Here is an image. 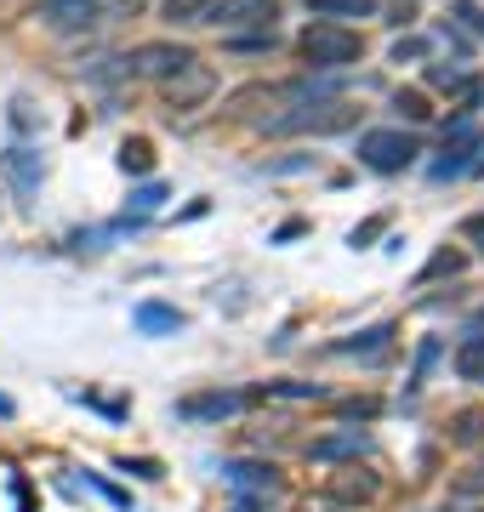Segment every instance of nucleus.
Segmentation results:
<instances>
[{
    "label": "nucleus",
    "mask_w": 484,
    "mask_h": 512,
    "mask_svg": "<svg viewBox=\"0 0 484 512\" xmlns=\"http://www.w3.org/2000/svg\"><path fill=\"white\" fill-rule=\"evenodd\" d=\"M302 57L314 69H348V63L365 57V40L354 29H342V23H308L302 29Z\"/></svg>",
    "instance_id": "nucleus-1"
},
{
    "label": "nucleus",
    "mask_w": 484,
    "mask_h": 512,
    "mask_svg": "<svg viewBox=\"0 0 484 512\" xmlns=\"http://www.w3.org/2000/svg\"><path fill=\"white\" fill-rule=\"evenodd\" d=\"M359 120L354 103H302V109L280 114V120H268V131H280V137H291V131H314V137H331V131H348Z\"/></svg>",
    "instance_id": "nucleus-2"
},
{
    "label": "nucleus",
    "mask_w": 484,
    "mask_h": 512,
    "mask_svg": "<svg viewBox=\"0 0 484 512\" xmlns=\"http://www.w3.org/2000/svg\"><path fill=\"white\" fill-rule=\"evenodd\" d=\"M416 154H422V143H416L410 131H365V137H359V160L371 165V171H382V177L416 165Z\"/></svg>",
    "instance_id": "nucleus-3"
},
{
    "label": "nucleus",
    "mask_w": 484,
    "mask_h": 512,
    "mask_svg": "<svg viewBox=\"0 0 484 512\" xmlns=\"http://www.w3.org/2000/svg\"><path fill=\"white\" fill-rule=\"evenodd\" d=\"M205 23H217V29H262L268 35L280 23V0H211Z\"/></svg>",
    "instance_id": "nucleus-4"
},
{
    "label": "nucleus",
    "mask_w": 484,
    "mask_h": 512,
    "mask_svg": "<svg viewBox=\"0 0 484 512\" xmlns=\"http://www.w3.org/2000/svg\"><path fill=\"white\" fill-rule=\"evenodd\" d=\"M103 12H109V0H40V6H35V18L46 23V29H57V35L92 29Z\"/></svg>",
    "instance_id": "nucleus-5"
},
{
    "label": "nucleus",
    "mask_w": 484,
    "mask_h": 512,
    "mask_svg": "<svg viewBox=\"0 0 484 512\" xmlns=\"http://www.w3.org/2000/svg\"><path fill=\"white\" fill-rule=\"evenodd\" d=\"M188 63H194V52L177 46V40H149V46H137V52H131V69L149 74V80H171V74L188 69Z\"/></svg>",
    "instance_id": "nucleus-6"
},
{
    "label": "nucleus",
    "mask_w": 484,
    "mask_h": 512,
    "mask_svg": "<svg viewBox=\"0 0 484 512\" xmlns=\"http://www.w3.org/2000/svg\"><path fill=\"white\" fill-rule=\"evenodd\" d=\"M211 86H217V80H211V69L194 57L188 69H177L166 80V103H171V109H194V103H205V97H211Z\"/></svg>",
    "instance_id": "nucleus-7"
},
{
    "label": "nucleus",
    "mask_w": 484,
    "mask_h": 512,
    "mask_svg": "<svg viewBox=\"0 0 484 512\" xmlns=\"http://www.w3.org/2000/svg\"><path fill=\"white\" fill-rule=\"evenodd\" d=\"M371 450V439L359 433V427H348V433H325V439L308 444V456L314 461H342V456H365Z\"/></svg>",
    "instance_id": "nucleus-8"
},
{
    "label": "nucleus",
    "mask_w": 484,
    "mask_h": 512,
    "mask_svg": "<svg viewBox=\"0 0 484 512\" xmlns=\"http://www.w3.org/2000/svg\"><path fill=\"white\" fill-rule=\"evenodd\" d=\"M473 148H479V131H473V120H462V126H456V143L445 148V160L433 165V177L445 183V177H456V171H467V154H473Z\"/></svg>",
    "instance_id": "nucleus-9"
},
{
    "label": "nucleus",
    "mask_w": 484,
    "mask_h": 512,
    "mask_svg": "<svg viewBox=\"0 0 484 512\" xmlns=\"http://www.w3.org/2000/svg\"><path fill=\"white\" fill-rule=\"evenodd\" d=\"M308 12L325 23H348V18H376V0H308Z\"/></svg>",
    "instance_id": "nucleus-10"
},
{
    "label": "nucleus",
    "mask_w": 484,
    "mask_h": 512,
    "mask_svg": "<svg viewBox=\"0 0 484 512\" xmlns=\"http://www.w3.org/2000/svg\"><path fill=\"white\" fill-rule=\"evenodd\" d=\"M137 330H149V336H166V330H183V313L166 308V302H137Z\"/></svg>",
    "instance_id": "nucleus-11"
},
{
    "label": "nucleus",
    "mask_w": 484,
    "mask_h": 512,
    "mask_svg": "<svg viewBox=\"0 0 484 512\" xmlns=\"http://www.w3.org/2000/svg\"><path fill=\"white\" fill-rule=\"evenodd\" d=\"M456 376L473 387H484V336H467L462 348H456Z\"/></svg>",
    "instance_id": "nucleus-12"
},
{
    "label": "nucleus",
    "mask_w": 484,
    "mask_h": 512,
    "mask_svg": "<svg viewBox=\"0 0 484 512\" xmlns=\"http://www.w3.org/2000/svg\"><path fill=\"white\" fill-rule=\"evenodd\" d=\"M223 473L234 478V484H251V490H274V484H280L274 467H262V461H228Z\"/></svg>",
    "instance_id": "nucleus-13"
},
{
    "label": "nucleus",
    "mask_w": 484,
    "mask_h": 512,
    "mask_svg": "<svg viewBox=\"0 0 484 512\" xmlns=\"http://www.w3.org/2000/svg\"><path fill=\"white\" fill-rule=\"evenodd\" d=\"M120 171H131V177L154 171V148H149V137H131V143L120 148Z\"/></svg>",
    "instance_id": "nucleus-14"
},
{
    "label": "nucleus",
    "mask_w": 484,
    "mask_h": 512,
    "mask_svg": "<svg viewBox=\"0 0 484 512\" xmlns=\"http://www.w3.org/2000/svg\"><path fill=\"white\" fill-rule=\"evenodd\" d=\"M240 399L234 393H211V399H183V416H234Z\"/></svg>",
    "instance_id": "nucleus-15"
},
{
    "label": "nucleus",
    "mask_w": 484,
    "mask_h": 512,
    "mask_svg": "<svg viewBox=\"0 0 484 512\" xmlns=\"http://www.w3.org/2000/svg\"><path fill=\"white\" fill-rule=\"evenodd\" d=\"M0 165H6V171H12V177H18L23 188H29V183H40V160L29 154V148H12V154H6Z\"/></svg>",
    "instance_id": "nucleus-16"
},
{
    "label": "nucleus",
    "mask_w": 484,
    "mask_h": 512,
    "mask_svg": "<svg viewBox=\"0 0 484 512\" xmlns=\"http://www.w3.org/2000/svg\"><path fill=\"white\" fill-rule=\"evenodd\" d=\"M205 6H211V0H160L166 23H205Z\"/></svg>",
    "instance_id": "nucleus-17"
},
{
    "label": "nucleus",
    "mask_w": 484,
    "mask_h": 512,
    "mask_svg": "<svg viewBox=\"0 0 484 512\" xmlns=\"http://www.w3.org/2000/svg\"><path fill=\"white\" fill-rule=\"evenodd\" d=\"M393 109L405 114V120H433V109H428V97L422 92H399L393 97Z\"/></svg>",
    "instance_id": "nucleus-18"
},
{
    "label": "nucleus",
    "mask_w": 484,
    "mask_h": 512,
    "mask_svg": "<svg viewBox=\"0 0 484 512\" xmlns=\"http://www.w3.org/2000/svg\"><path fill=\"white\" fill-rule=\"evenodd\" d=\"M479 439H484V416H479V410L456 416V444H479Z\"/></svg>",
    "instance_id": "nucleus-19"
},
{
    "label": "nucleus",
    "mask_w": 484,
    "mask_h": 512,
    "mask_svg": "<svg viewBox=\"0 0 484 512\" xmlns=\"http://www.w3.org/2000/svg\"><path fill=\"white\" fill-rule=\"evenodd\" d=\"M336 495H342V501H354V495H359V501H371L376 478H342V484H336Z\"/></svg>",
    "instance_id": "nucleus-20"
},
{
    "label": "nucleus",
    "mask_w": 484,
    "mask_h": 512,
    "mask_svg": "<svg viewBox=\"0 0 484 512\" xmlns=\"http://www.w3.org/2000/svg\"><path fill=\"white\" fill-rule=\"evenodd\" d=\"M160 200H166V188H160V183H149V188H137V194H131L137 211H160Z\"/></svg>",
    "instance_id": "nucleus-21"
},
{
    "label": "nucleus",
    "mask_w": 484,
    "mask_h": 512,
    "mask_svg": "<svg viewBox=\"0 0 484 512\" xmlns=\"http://www.w3.org/2000/svg\"><path fill=\"white\" fill-rule=\"evenodd\" d=\"M439 274H462V256H456V251L433 256V262H428V274H422V279H439Z\"/></svg>",
    "instance_id": "nucleus-22"
},
{
    "label": "nucleus",
    "mask_w": 484,
    "mask_h": 512,
    "mask_svg": "<svg viewBox=\"0 0 484 512\" xmlns=\"http://www.w3.org/2000/svg\"><path fill=\"white\" fill-rule=\"evenodd\" d=\"M450 18L462 23V29H484V18H479V6H467V0H456V6H450Z\"/></svg>",
    "instance_id": "nucleus-23"
},
{
    "label": "nucleus",
    "mask_w": 484,
    "mask_h": 512,
    "mask_svg": "<svg viewBox=\"0 0 484 512\" xmlns=\"http://www.w3.org/2000/svg\"><path fill=\"white\" fill-rule=\"evenodd\" d=\"M433 359H439V342H428V348H422V359H416V376H410V387H422V382H428Z\"/></svg>",
    "instance_id": "nucleus-24"
},
{
    "label": "nucleus",
    "mask_w": 484,
    "mask_h": 512,
    "mask_svg": "<svg viewBox=\"0 0 484 512\" xmlns=\"http://www.w3.org/2000/svg\"><path fill=\"white\" fill-rule=\"evenodd\" d=\"M456 490H462V495H484V467H473L467 478H456Z\"/></svg>",
    "instance_id": "nucleus-25"
},
{
    "label": "nucleus",
    "mask_w": 484,
    "mask_h": 512,
    "mask_svg": "<svg viewBox=\"0 0 484 512\" xmlns=\"http://www.w3.org/2000/svg\"><path fill=\"white\" fill-rule=\"evenodd\" d=\"M433 86H439V92H456V86H462V74H450V69H433Z\"/></svg>",
    "instance_id": "nucleus-26"
},
{
    "label": "nucleus",
    "mask_w": 484,
    "mask_h": 512,
    "mask_svg": "<svg viewBox=\"0 0 484 512\" xmlns=\"http://www.w3.org/2000/svg\"><path fill=\"white\" fill-rule=\"evenodd\" d=\"M422 52H428L422 40H399V46H393V57H399V63H405V57H422Z\"/></svg>",
    "instance_id": "nucleus-27"
},
{
    "label": "nucleus",
    "mask_w": 484,
    "mask_h": 512,
    "mask_svg": "<svg viewBox=\"0 0 484 512\" xmlns=\"http://www.w3.org/2000/svg\"><path fill=\"white\" fill-rule=\"evenodd\" d=\"M467 239H473V245L484 251V217H473V222H467Z\"/></svg>",
    "instance_id": "nucleus-28"
},
{
    "label": "nucleus",
    "mask_w": 484,
    "mask_h": 512,
    "mask_svg": "<svg viewBox=\"0 0 484 512\" xmlns=\"http://www.w3.org/2000/svg\"><path fill=\"white\" fill-rule=\"evenodd\" d=\"M467 171H473V177H484V160H473V165H467Z\"/></svg>",
    "instance_id": "nucleus-29"
},
{
    "label": "nucleus",
    "mask_w": 484,
    "mask_h": 512,
    "mask_svg": "<svg viewBox=\"0 0 484 512\" xmlns=\"http://www.w3.org/2000/svg\"><path fill=\"white\" fill-rule=\"evenodd\" d=\"M234 512H257V507H251V501H245V507H234Z\"/></svg>",
    "instance_id": "nucleus-30"
},
{
    "label": "nucleus",
    "mask_w": 484,
    "mask_h": 512,
    "mask_svg": "<svg viewBox=\"0 0 484 512\" xmlns=\"http://www.w3.org/2000/svg\"><path fill=\"white\" fill-rule=\"evenodd\" d=\"M479 319H484V313H479Z\"/></svg>",
    "instance_id": "nucleus-31"
}]
</instances>
